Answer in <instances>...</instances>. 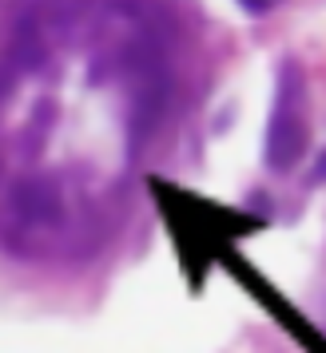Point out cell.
I'll use <instances>...</instances> for the list:
<instances>
[{
	"mask_svg": "<svg viewBox=\"0 0 326 353\" xmlns=\"http://www.w3.org/2000/svg\"><path fill=\"white\" fill-rule=\"evenodd\" d=\"M239 4H243L251 17H262V12H271V8H275L278 0H239Z\"/></svg>",
	"mask_w": 326,
	"mask_h": 353,
	"instance_id": "5b68a950",
	"label": "cell"
},
{
	"mask_svg": "<svg viewBox=\"0 0 326 353\" xmlns=\"http://www.w3.org/2000/svg\"><path fill=\"white\" fill-rule=\"evenodd\" d=\"M303 151H307V128L278 99V112L271 115V128H267V163H271V171H291L294 163L303 159Z\"/></svg>",
	"mask_w": 326,
	"mask_h": 353,
	"instance_id": "7a4b0ae2",
	"label": "cell"
},
{
	"mask_svg": "<svg viewBox=\"0 0 326 353\" xmlns=\"http://www.w3.org/2000/svg\"><path fill=\"white\" fill-rule=\"evenodd\" d=\"M167 96H171L167 72H163V68H155V72H144L140 96H135V112H131V139H135V143H144L147 135H151V128L163 119Z\"/></svg>",
	"mask_w": 326,
	"mask_h": 353,
	"instance_id": "3957f363",
	"label": "cell"
},
{
	"mask_svg": "<svg viewBox=\"0 0 326 353\" xmlns=\"http://www.w3.org/2000/svg\"><path fill=\"white\" fill-rule=\"evenodd\" d=\"M8 60H12L20 72H36V68L48 64V40H44V28L36 24V17H20L17 20Z\"/></svg>",
	"mask_w": 326,
	"mask_h": 353,
	"instance_id": "277c9868",
	"label": "cell"
},
{
	"mask_svg": "<svg viewBox=\"0 0 326 353\" xmlns=\"http://www.w3.org/2000/svg\"><path fill=\"white\" fill-rule=\"evenodd\" d=\"M310 179H314V183H326V151L314 159V175H310Z\"/></svg>",
	"mask_w": 326,
	"mask_h": 353,
	"instance_id": "8992f818",
	"label": "cell"
},
{
	"mask_svg": "<svg viewBox=\"0 0 326 353\" xmlns=\"http://www.w3.org/2000/svg\"><path fill=\"white\" fill-rule=\"evenodd\" d=\"M8 207L28 226H60L64 223V194L48 175H24L8 191Z\"/></svg>",
	"mask_w": 326,
	"mask_h": 353,
	"instance_id": "6da1fadb",
	"label": "cell"
}]
</instances>
